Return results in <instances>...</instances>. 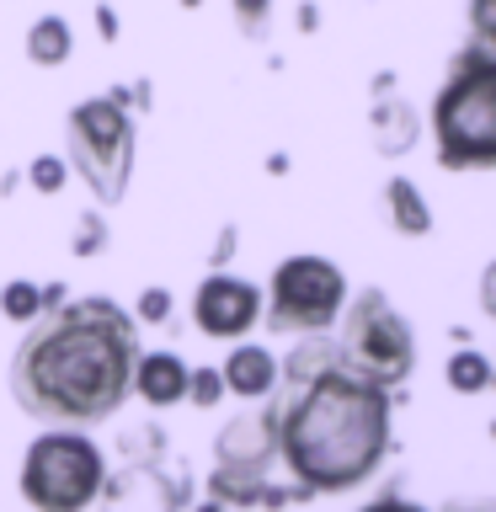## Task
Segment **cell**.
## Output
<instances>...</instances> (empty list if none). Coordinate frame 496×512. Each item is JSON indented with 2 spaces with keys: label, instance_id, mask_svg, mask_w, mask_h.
<instances>
[{
  "label": "cell",
  "instance_id": "obj_1",
  "mask_svg": "<svg viewBox=\"0 0 496 512\" xmlns=\"http://www.w3.org/2000/svg\"><path fill=\"white\" fill-rule=\"evenodd\" d=\"M294 400L278 411V448L304 491H352L384 464L395 432V400L384 384H368L342 363L336 342L315 331L288 358Z\"/></svg>",
  "mask_w": 496,
  "mask_h": 512
},
{
  "label": "cell",
  "instance_id": "obj_2",
  "mask_svg": "<svg viewBox=\"0 0 496 512\" xmlns=\"http://www.w3.org/2000/svg\"><path fill=\"white\" fill-rule=\"evenodd\" d=\"M16 390L32 411L96 422L112 416L128 390V326L107 304H86L54 320L16 363Z\"/></svg>",
  "mask_w": 496,
  "mask_h": 512
},
{
  "label": "cell",
  "instance_id": "obj_3",
  "mask_svg": "<svg viewBox=\"0 0 496 512\" xmlns=\"http://www.w3.org/2000/svg\"><path fill=\"white\" fill-rule=\"evenodd\" d=\"M432 144L443 171L496 166V54L470 43L432 102Z\"/></svg>",
  "mask_w": 496,
  "mask_h": 512
},
{
  "label": "cell",
  "instance_id": "obj_4",
  "mask_svg": "<svg viewBox=\"0 0 496 512\" xmlns=\"http://www.w3.org/2000/svg\"><path fill=\"white\" fill-rule=\"evenodd\" d=\"M336 352H342L352 374H363L368 384H384V390L406 384L416 368L411 326L384 288H363L358 299L342 304V342H336Z\"/></svg>",
  "mask_w": 496,
  "mask_h": 512
},
{
  "label": "cell",
  "instance_id": "obj_5",
  "mask_svg": "<svg viewBox=\"0 0 496 512\" xmlns=\"http://www.w3.org/2000/svg\"><path fill=\"white\" fill-rule=\"evenodd\" d=\"M22 496L38 512H80L102 496V454L80 432H48L27 448Z\"/></svg>",
  "mask_w": 496,
  "mask_h": 512
},
{
  "label": "cell",
  "instance_id": "obj_6",
  "mask_svg": "<svg viewBox=\"0 0 496 512\" xmlns=\"http://www.w3.org/2000/svg\"><path fill=\"white\" fill-rule=\"evenodd\" d=\"M347 304V278L326 256H288L272 272V331H326Z\"/></svg>",
  "mask_w": 496,
  "mask_h": 512
},
{
  "label": "cell",
  "instance_id": "obj_7",
  "mask_svg": "<svg viewBox=\"0 0 496 512\" xmlns=\"http://www.w3.org/2000/svg\"><path fill=\"white\" fill-rule=\"evenodd\" d=\"M70 150L80 171L91 176V187L102 198H118L128 160H134V128L118 112V102H80L70 112Z\"/></svg>",
  "mask_w": 496,
  "mask_h": 512
},
{
  "label": "cell",
  "instance_id": "obj_8",
  "mask_svg": "<svg viewBox=\"0 0 496 512\" xmlns=\"http://www.w3.org/2000/svg\"><path fill=\"white\" fill-rule=\"evenodd\" d=\"M192 315H198V331L208 336H246L256 320H262V294L240 278H208L192 299Z\"/></svg>",
  "mask_w": 496,
  "mask_h": 512
},
{
  "label": "cell",
  "instance_id": "obj_9",
  "mask_svg": "<svg viewBox=\"0 0 496 512\" xmlns=\"http://www.w3.org/2000/svg\"><path fill=\"white\" fill-rule=\"evenodd\" d=\"M219 379H224V390H235V395L256 400V395H267L272 384H278V358H272L267 347L246 342V347H235V352H230V363L219 368Z\"/></svg>",
  "mask_w": 496,
  "mask_h": 512
},
{
  "label": "cell",
  "instance_id": "obj_10",
  "mask_svg": "<svg viewBox=\"0 0 496 512\" xmlns=\"http://www.w3.org/2000/svg\"><path fill=\"white\" fill-rule=\"evenodd\" d=\"M134 384L150 406H176V400L187 395V368H182V358H171V352H150V358L134 368Z\"/></svg>",
  "mask_w": 496,
  "mask_h": 512
},
{
  "label": "cell",
  "instance_id": "obj_11",
  "mask_svg": "<svg viewBox=\"0 0 496 512\" xmlns=\"http://www.w3.org/2000/svg\"><path fill=\"white\" fill-rule=\"evenodd\" d=\"M384 208H390V224L400 235H427L432 230V208L422 198V187L411 176H390L384 182Z\"/></svg>",
  "mask_w": 496,
  "mask_h": 512
},
{
  "label": "cell",
  "instance_id": "obj_12",
  "mask_svg": "<svg viewBox=\"0 0 496 512\" xmlns=\"http://www.w3.org/2000/svg\"><path fill=\"white\" fill-rule=\"evenodd\" d=\"M374 144L384 155L411 150V144H416V112L406 102H379V112H374Z\"/></svg>",
  "mask_w": 496,
  "mask_h": 512
},
{
  "label": "cell",
  "instance_id": "obj_13",
  "mask_svg": "<svg viewBox=\"0 0 496 512\" xmlns=\"http://www.w3.org/2000/svg\"><path fill=\"white\" fill-rule=\"evenodd\" d=\"M443 379H448V390H454V395H486L491 390V358L480 347H459L454 358H448Z\"/></svg>",
  "mask_w": 496,
  "mask_h": 512
},
{
  "label": "cell",
  "instance_id": "obj_14",
  "mask_svg": "<svg viewBox=\"0 0 496 512\" xmlns=\"http://www.w3.org/2000/svg\"><path fill=\"white\" fill-rule=\"evenodd\" d=\"M27 59H32V64H64V59H70V27H64L59 16L32 22V32H27Z\"/></svg>",
  "mask_w": 496,
  "mask_h": 512
},
{
  "label": "cell",
  "instance_id": "obj_15",
  "mask_svg": "<svg viewBox=\"0 0 496 512\" xmlns=\"http://www.w3.org/2000/svg\"><path fill=\"white\" fill-rule=\"evenodd\" d=\"M38 288H32V283H11L6 288V299H0V310H6L11 320H32V315H38Z\"/></svg>",
  "mask_w": 496,
  "mask_h": 512
},
{
  "label": "cell",
  "instance_id": "obj_16",
  "mask_svg": "<svg viewBox=\"0 0 496 512\" xmlns=\"http://www.w3.org/2000/svg\"><path fill=\"white\" fill-rule=\"evenodd\" d=\"M470 27H475V43L496 54V0H470Z\"/></svg>",
  "mask_w": 496,
  "mask_h": 512
},
{
  "label": "cell",
  "instance_id": "obj_17",
  "mask_svg": "<svg viewBox=\"0 0 496 512\" xmlns=\"http://www.w3.org/2000/svg\"><path fill=\"white\" fill-rule=\"evenodd\" d=\"M187 395L198 400V406H214V400L224 395V379H219V368H198V374H187Z\"/></svg>",
  "mask_w": 496,
  "mask_h": 512
},
{
  "label": "cell",
  "instance_id": "obj_18",
  "mask_svg": "<svg viewBox=\"0 0 496 512\" xmlns=\"http://www.w3.org/2000/svg\"><path fill=\"white\" fill-rule=\"evenodd\" d=\"M32 182H38L43 192H54V187L64 182V166H59V160H54V155H43V160H38V166H32Z\"/></svg>",
  "mask_w": 496,
  "mask_h": 512
},
{
  "label": "cell",
  "instance_id": "obj_19",
  "mask_svg": "<svg viewBox=\"0 0 496 512\" xmlns=\"http://www.w3.org/2000/svg\"><path fill=\"white\" fill-rule=\"evenodd\" d=\"M235 11H240V27H246V32H262V22H267V0H235Z\"/></svg>",
  "mask_w": 496,
  "mask_h": 512
},
{
  "label": "cell",
  "instance_id": "obj_20",
  "mask_svg": "<svg viewBox=\"0 0 496 512\" xmlns=\"http://www.w3.org/2000/svg\"><path fill=\"white\" fill-rule=\"evenodd\" d=\"M480 310L496 320V262H486V272H480Z\"/></svg>",
  "mask_w": 496,
  "mask_h": 512
},
{
  "label": "cell",
  "instance_id": "obj_21",
  "mask_svg": "<svg viewBox=\"0 0 496 512\" xmlns=\"http://www.w3.org/2000/svg\"><path fill=\"white\" fill-rule=\"evenodd\" d=\"M166 310H171V299L160 294V288H150V294H144V304H139L144 320H166Z\"/></svg>",
  "mask_w": 496,
  "mask_h": 512
},
{
  "label": "cell",
  "instance_id": "obj_22",
  "mask_svg": "<svg viewBox=\"0 0 496 512\" xmlns=\"http://www.w3.org/2000/svg\"><path fill=\"white\" fill-rule=\"evenodd\" d=\"M443 512H496V496H459V502H448Z\"/></svg>",
  "mask_w": 496,
  "mask_h": 512
},
{
  "label": "cell",
  "instance_id": "obj_23",
  "mask_svg": "<svg viewBox=\"0 0 496 512\" xmlns=\"http://www.w3.org/2000/svg\"><path fill=\"white\" fill-rule=\"evenodd\" d=\"M363 512H427V507H416V502H400V496H379V502H368Z\"/></svg>",
  "mask_w": 496,
  "mask_h": 512
},
{
  "label": "cell",
  "instance_id": "obj_24",
  "mask_svg": "<svg viewBox=\"0 0 496 512\" xmlns=\"http://www.w3.org/2000/svg\"><path fill=\"white\" fill-rule=\"evenodd\" d=\"M96 27H102L107 38H112V32H118V16H112V11H96Z\"/></svg>",
  "mask_w": 496,
  "mask_h": 512
},
{
  "label": "cell",
  "instance_id": "obj_25",
  "mask_svg": "<svg viewBox=\"0 0 496 512\" xmlns=\"http://www.w3.org/2000/svg\"><path fill=\"white\" fill-rule=\"evenodd\" d=\"M491 390H496V358H491Z\"/></svg>",
  "mask_w": 496,
  "mask_h": 512
},
{
  "label": "cell",
  "instance_id": "obj_26",
  "mask_svg": "<svg viewBox=\"0 0 496 512\" xmlns=\"http://www.w3.org/2000/svg\"><path fill=\"white\" fill-rule=\"evenodd\" d=\"M491 443H496V422H491Z\"/></svg>",
  "mask_w": 496,
  "mask_h": 512
}]
</instances>
